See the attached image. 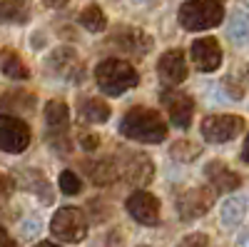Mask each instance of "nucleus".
<instances>
[{
	"mask_svg": "<svg viewBox=\"0 0 249 247\" xmlns=\"http://www.w3.org/2000/svg\"><path fill=\"white\" fill-rule=\"evenodd\" d=\"M120 133L130 140L147 142V145H157L167 137V125L157 110L152 108H132L124 113L120 120Z\"/></svg>",
	"mask_w": 249,
	"mask_h": 247,
	"instance_id": "1",
	"label": "nucleus"
},
{
	"mask_svg": "<svg viewBox=\"0 0 249 247\" xmlns=\"http://www.w3.org/2000/svg\"><path fill=\"white\" fill-rule=\"evenodd\" d=\"M80 145L85 148V152H92V150L100 148V137H97L95 133H82V135H80Z\"/></svg>",
	"mask_w": 249,
	"mask_h": 247,
	"instance_id": "29",
	"label": "nucleus"
},
{
	"mask_svg": "<svg viewBox=\"0 0 249 247\" xmlns=\"http://www.w3.org/2000/svg\"><path fill=\"white\" fill-rule=\"evenodd\" d=\"M219 217H222V225H224L227 230L239 228V225L244 222V217H247V197L234 195V197H230V200H224Z\"/></svg>",
	"mask_w": 249,
	"mask_h": 247,
	"instance_id": "17",
	"label": "nucleus"
},
{
	"mask_svg": "<svg viewBox=\"0 0 249 247\" xmlns=\"http://www.w3.org/2000/svg\"><path fill=\"white\" fill-rule=\"evenodd\" d=\"M8 197H10V180L5 175H0V208L8 202Z\"/></svg>",
	"mask_w": 249,
	"mask_h": 247,
	"instance_id": "30",
	"label": "nucleus"
},
{
	"mask_svg": "<svg viewBox=\"0 0 249 247\" xmlns=\"http://www.w3.org/2000/svg\"><path fill=\"white\" fill-rule=\"evenodd\" d=\"M0 68H3V75H5V77H13V80H25V77H30L28 65L18 57V53H5Z\"/></svg>",
	"mask_w": 249,
	"mask_h": 247,
	"instance_id": "23",
	"label": "nucleus"
},
{
	"mask_svg": "<svg viewBox=\"0 0 249 247\" xmlns=\"http://www.w3.org/2000/svg\"><path fill=\"white\" fill-rule=\"evenodd\" d=\"M43 3H45L48 8H55V10H57V8H65L70 0H43Z\"/></svg>",
	"mask_w": 249,
	"mask_h": 247,
	"instance_id": "33",
	"label": "nucleus"
},
{
	"mask_svg": "<svg viewBox=\"0 0 249 247\" xmlns=\"http://www.w3.org/2000/svg\"><path fill=\"white\" fill-rule=\"evenodd\" d=\"M170 155L179 162H190L199 155V145H195V142H190V140H177L170 148Z\"/></svg>",
	"mask_w": 249,
	"mask_h": 247,
	"instance_id": "24",
	"label": "nucleus"
},
{
	"mask_svg": "<svg viewBox=\"0 0 249 247\" xmlns=\"http://www.w3.org/2000/svg\"><path fill=\"white\" fill-rule=\"evenodd\" d=\"M57 182H60V190L65 192V195H77V192L82 190V180H80L72 170H62Z\"/></svg>",
	"mask_w": 249,
	"mask_h": 247,
	"instance_id": "25",
	"label": "nucleus"
},
{
	"mask_svg": "<svg viewBox=\"0 0 249 247\" xmlns=\"http://www.w3.org/2000/svg\"><path fill=\"white\" fill-rule=\"evenodd\" d=\"M50 68L57 73V75H62V77H72L77 70H80V60H77V55H75V50L72 48H57L53 55H50Z\"/></svg>",
	"mask_w": 249,
	"mask_h": 247,
	"instance_id": "19",
	"label": "nucleus"
},
{
	"mask_svg": "<svg viewBox=\"0 0 249 247\" xmlns=\"http://www.w3.org/2000/svg\"><path fill=\"white\" fill-rule=\"evenodd\" d=\"M112 45H117L124 53H132V55L142 57V55H147L152 50L155 40L140 28H122V30H117L112 35Z\"/></svg>",
	"mask_w": 249,
	"mask_h": 247,
	"instance_id": "14",
	"label": "nucleus"
},
{
	"mask_svg": "<svg viewBox=\"0 0 249 247\" xmlns=\"http://www.w3.org/2000/svg\"><path fill=\"white\" fill-rule=\"evenodd\" d=\"M0 247H15L13 237L5 232V228H0Z\"/></svg>",
	"mask_w": 249,
	"mask_h": 247,
	"instance_id": "32",
	"label": "nucleus"
},
{
	"mask_svg": "<svg viewBox=\"0 0 249 247\" xmlns=\"http://www.w3.org/2000/svg\"><path fill=\"white\" fill-rule=\"evenodd\" d=\"M239 133H244V120L237 115H207L202 120V137L214 145L234 140Z\"/></svg>",
	"mask_w": 249,
	"mask_h": 247,
	"instance_id": "6",
	"label": "nucleus"
},
{
	"mask_svg": "<svg viewBox=\"0 0 249 247\" xmlns=\"http://www.w3.org/2000/svg\"><path fill=\"white\" fill-rule=\"evenodd\" d=\"M237 247H249V232L239 237V242H237Z\"/></svg>",
	"mask_w": 249,
	"mask_h": 247,
	"instance_id": "35",
	"label": "nucleus"
},
{
	"mask_svg": "<svg viewBox=\"0 0 249 247\" xmlns=\"http://www.w3.org/2000/svg\"><path fill=\"white\" fill-rule=\"evenodd\" d=\"M50 232L62 242H82L88 235V217L80 208H62L50 220Z\"/></svg>",
	"mask_w": 249,
	"mask_h": 247,
	"instance_id": "5",
	"label": "nucleus"
},
{
	"mask_svg": "<svg viewBox=\"0 0 249 247\" xmlns=\"http://www.w3.org/2000/svg\"><path fill=\"white\" fill-rule=\"evenodd\" d=\"M110 113H112L110 105L102 97H88V100L80 102V115L88 122H107Z\"/></svg>",
	"mask_w": 249,
	"mask_h": 247,
	"instance_id": "20",
	"label": "nucleus"
},
{
	"mask_svg": "<svg viewBox=\"0 0 249 247\" xmlns=\"http://www.w3.org/2000/svg\"><path fill=\"white\" fill-rule=\"evenodd\" d=\"M28 145H30L28 122L13 115H0V150L18 155V152H25Z\"/></svg>",
	"mask_w": 249,
	"mask_h": 247,
	"instance_id": "7",
	"label": "nucleus"
},
{
	"mask_svg": "<svg viewBox=\"0 0 249 247\" xmlns=\"http://www.w3.org/2000/svg\"><path fill=\"white\" fill-rule=\"evenodd\" d=\"M242 160H244V162H249V135H247V140H244V148H242Z\"/></svg>",
	"mask_w": 249,
	"mask_h": 247,
	"instance_id": "34",
	"label": "nucleus"
},
{
	"mask_svg": "<svg viewBox=\"0 0 249 247\" xmlns=\"http://www.w3.org/2000/svg\"><path fill=\"white\" fill-rule=\"evenodd\" d=\"M162 105L167 108L170 120H172V125H175V128L187 130V128L192 125L195 100L187 95V93H179V90H164V93H162Z\"/></svg>",
	"mask_w": 249,
	"mask_h": 247,
	"instance_id": "9",
	"label": "nucleus"
},
{
	"mask_svg": "<svg viewBox=\"0 0 249 247\" xmlns=\"http://www.w3.org/2000/svg\"><path fill=\"white\" fill-rule=\"evenodd\" d=\"M210 245V237L202 235V232H192V235H187L177 247H207Z\"/></svg>",
	"mask_w": 249,
	"mask_h": 247,
	"instance_id": "28",
	"label": "nucleus"
},
{
	"mask_svg": "<svg viewBox=\"0 0 249 247\" xmlns=\"http://www.w3.org/2000/svg\"><path fill=\"white\" fill-rule=\"evenodd\" d=\"M230 38L234 40V43H244V40L249 38V23H247L242 15H237V18L232 20V25H230Z\"/></svg>",
	"mask_w": 249,
	"mask_h": 247,
	"instance_id": "27",
	"label": "nucleus"
},
{
	"mask_svg": "<svg viewBox=\"0 0 249 247\" xmlns=\"http://www.w3.org/2000/svg\"><path fill=\"white\" fill-rule=\"evenodd\" d=\"M95 80H97V88L110 95V97H117L122 93L132 90L137 82H140V75L137 70L127 63V60H120V57H107L95 68Z\"/></svg>",
	"mask_w": 249,
	"mask_h": 247,
	"instance_id": "2",
	"label": "nucleus"
},
{
	"mask_svg": "<svg viewBox=\"0 0 249 247\" xmlns=\"http://www.w3.org/2000/svg\"><path fill=\"white\" fill-rule=\"evenodd\" d=\"M124 205H127V212L135 222H140V225H157L160 222V200L152 192L137 190L127 197Z\"/></svg>",
	"mask_w": 249,
	"mask_h": 247,
	"instance_id": "10",
	"label": "nucleus"
},
{
	"mask_svg": "<svg viewBox=\"0 0 249 247\" xmlns=\"http://www.w3.org/2000/svg\"><path fill=\"white\" fill-rule=\"evenodd\" d=\"M18 182L23 185L25 190L35 192L45 205L53 202V188H50V182L45 180L43 172H37V170H20L18 172Z\"/></svg>",
	"mask_w": 249,
	"mask_h": 247,
	"instance_id": "16",
	"label": "nucleus"
},
{
	"mask_svg": "<svg viewBox=\"0 0 249 247\" xmlns=\"http://www.w3.org/2000/svg\"><path fill=\"white\" fill-rule=\"evenodd\" d=\"M204 172H207V180L212 182V190H214V192H234L239 185H242L239 175L232 172V170L227 168L224 162H219V160L207 162V165H204Z\"/></svg>",
	"mask_w": 249,
	"mask_h": 247,
	"instance_id": "15",
	"label": "nucleus"
},
{
	"mask_svg": "<svg viewBox=\"0 0 249 247\" xmlns=\"http://www.w3.org/2000/svg\"><path fill=\"white\" fill-rule=\"evenodd\" d=\"M35 247H60V245H53V242H37Z\"/></svg>",
	"mask_w": 249,
	"mask_h": 247,
	"instance_id": "36",
	"label": "nucleus"
},
{
	"mask_svg": "<svg viewBox=\"0 0 249 247\" xmlns=\"http://www.w3.org/2000/svg\"><path fill=\"white\" fill-rule=\"evenodd\" d=\"M30 18V8L25 0H3L0 3V23H25Z\"/></svg>",
	"mask_w": 249,
	"mask_h": 247,
	"instance_id": "21",
	"label": "nucleus"
},
{
	"mask_svg": "<svg viewBox=\"0 0 249 247\" xmlns=\"http://www.w3.org/2000/svg\"><path fill=\"white\" fill-rule=\"evenodd\" d=\"M122 245H124V237L120 235V230H112L105 237V247H122Z\"/></svg>",
	"mask_w": 249,
	"mask_h": 247,
	"instance_id": "31",
	"label": "nucleus"
},
{
	"mask_svg": "<svg viewBox=\"0 0 249 247\" xmlns=\"http://www.w3.org/2000/svg\"><path fill=\"white\" fill-rule=\"evenodd\" d=\"M157 73H160V80L167 82V85H179V82H184L187 75H190L184 53L182 50H167L157 60Z\"/></svg>",
	"mask_w": 249,
	"mask_h": 247,
	"instance_id": "13",
	"label": "nucleus"
},
{
	"mask_svg": "<svg viewBox=\"0 0 249 247\" xmlns=\"http://www.w3.org/2000/svg\"><path fill=\"white\" fill-rule=\"evenodd\" d=\"M120 177L130 180L132 185H150L152 177H155V165L147 155L142 152H130L127 157H124L120 162Z\"/></svg>",
	"mask_w": 249,
	"mask_h": 247,
	"instance_id": "11",
	"label": "nucleus"
},
{
	"mask_svg": "<svg viewBox=\"0 0 249 247\" xmlns=\"http://www.w3.org/2000/svg\"><path fill=\"white\" fill-rule=\"evenodd\" d=\"M25 102H28V105H35L33 95H28V97H25V93H18V90H15V93H10L8 97L0 100V105H3L5 110H15V108H23Z\"/></svg>",
	"mask_w": 249,
	"mask_h": 247,
	"instance_id": "26",
	"label": "nucleus"
},
{
	"mask_svg": "<svg viewBox=\"0 0 249 247\" xmlns=\"http://www.w3.org/2000/svg\"><path fill=\"white\" fill-rule=\"evenodd\" d=\"M80 25L85 30H90V33H102L105 25H107V18H105V13H102V8L88 5L85 10L80 13Z\"/></svg>",
	"mask_w": 249,
	"mask_h": 247,
	"instance_id": "22",
	"label": "nucleus"
},
{
	"mask_svg": "<svg viewBox=\"0 0 249 247\" xmlns=\"http://www.w3.org/2000/svg\"><path fill=\"white\" fill-rule=\"evenodd\" d=\"M214 205V190H207V188H192V190H184L177 197V212L182 220H197L202 215H207Z\"/></svg>",
	"mask_w": 249,
	"mask_h": 247,
	"instance_id": "8",
	"label": "nucleus"
},
{
	"mask_svg": "<svg viewBox=\"0 0 249 247\" xmlns=\"http://www.w3.org/2000/svg\"><path fill=\"white\" fill-rule=\"evenodd\" d=\"M192 63L199 73H214L222 65V48L214 38H199L192 43Z\"/></svg>",
	"mask_w": 249,
	"mask_h": 247,
	"instance_id": "12",
	"label": "nucleus"
},
{
	"mask_svg": "<svg viewBox=\"0 0 249 247\" xmlns=\"http://www.w3.org/2000/svg\"><path fill=\"white\" fill-rule=\"evenodd\" d=\"M177 18L184 30H210L224 20V3L222 0H187Z\"/></svg>",
	"mask_w": 249,
	"mask_h": 247,
	"instance_id": "3",
	"label": "nucleus"
},
{
	"mask_svg": "<svg viewBox=\"0 0 249 247\" xmlns=\"http://www.w3.org/2000/svg\"><path fill=\"white\" fill-rule=\"evenodd\" d=\"M45 125H48V145L65 155L70 152V140H68V125H70V108L62 100H50L45 105Z\"/></svg>",
	"mask_w": 249,
	"mask_h": 247,
	"instance_id": "4",
	"label": "nucleus"
},
{
	"mask_svg": "<svg viewBox=\"0 0 249 247\" xmlns=\"http://www.w3.org/2000/svg\"><path fill=\"white\" fill-rule=\"evenodd\" d=\"M90 180L100 188H105V185H112L120 180V162L112 160V157H105V160H97L90 165Z\"/></svg>",
	"mask_w": 249,
	"mask_h": 247,
	"instance_id": "18",
	"label": "nucleus"
},
{
	"mask_svg": "<svg viewBox=\"0 0 249 247\" xmlns=\"http://www.w3.org/2000/svg\"><path fill=\"white\" fill-rule=\"evenodd\" d=\"M247 75H249V68H247Z\"/></svg>",
	"mask_w": 249,
	"mask_h": 247,
	"instance_id": "37",
	"label": "nucleus"
}]
</instances>
